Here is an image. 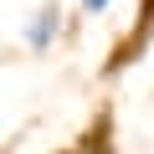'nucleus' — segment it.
Wrapping results in <instances>:
<instances>
[{
	"label": "nucleus",
	"instance_id": "1",
	"mask_svg": "<svg viewBox=\"0 0 154 154\" xmlns=\"http://www.w3.org/2000/svg\"><path fill=\"white\" fill-rule=\"evenodd\" d=\"M57 31H62V5L46 0V5L31 16V26H26V46H31V51H46V46L57 41Z\"/></svg>",
	"mask_w": 154,
	"mask_h": 154
},
{
	"label": "nucleus",
	"instance_id": "2",
	"mask_svg": "<svg viewBox=\"0 0 154 154\" xmlns=\"http://www.w3.org/2000/svg\"><path fill=\"white\" fill-rule=\"evenodd\" d=\"M62 154H113V139H108V118H98L82 139H77L72 149H62Z\"/></svg>",
	"mask_w": 154,
	"mask_h": 154
},
{
	"label": "nucleus",
	"instance_id": "3",
	"mask_svg": "<svg viewBox=\"0 0 154 154\" xmlns=\"http://www.w3.org/2000/svg\"><path fill=\"white\" fill-rule=\"evenodd\" d=\"M108 5H113V0H82V16H103Z\"/></svg>",
	"mask_w": 154,
	"mask_h": 154
}]
</instances>
